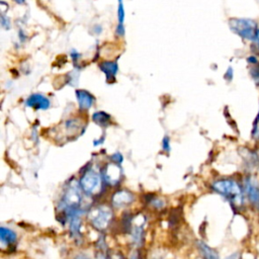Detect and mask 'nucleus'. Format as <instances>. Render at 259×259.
<instances>
[{"label": "nucleus", "instance_id": "dca6fc26", "mask_svg": "<svg viewBox=\"0 0 259 259\" xmlns=\"http://www.w3.org/2000/svg\"><path fill=\"white\" fill-rule=\"evenodd\" d=\"M93 121L99 126H108L111 122V117L105 111H96L92 115Z\"/></svg>", "mask_w": 259, "mask_h": 259}, {"label": "nucleus", "instance_id": "72a5a7b5", "mask_svg": "<svg viewBox=\"0 0 259 259\" xmlns=\"http://www.w3.org/2000/svg\"><path fill=\"white\" fill-rule=\"evenodd\" d=\"M196 259H203V258H202V257H201V258H196Z\"/></svg>", "mask_w": 259, "mask_h": 259}, {"label": "nucleus", "instance_id": "473e14b6", "mask_svg": "<svg viewBox=\"0 0 259 259\" xmlns=\"http://www.w3.org/2000/svg\"><path fill=\"white\" fill-rule=\"evenodd\" d=\"M150 259H161L160 257H157V256H152Z\"/></svg>", "mask_w": 259, "mask_h": 259}, {"label": "nucleus", "instance_id": "f257e3e1", "mask_svg": "<svg viewBox=\"0 0 259 259\" xmlns=\"http://www.w3.org/2000/svg\"><path fill=\"white\" fill-rule=\"evenodd\" d=\"M83 190L80 187V184L72 180L70 181L63 192V196L59 202L58 210L60 215H63L65 222L68 223L70 218L74 214L82 213V199H83Z\"/></svg>", "mask_w": 259, "mask_h": 259}, {"label": "nucleus", "instance_id": "a211bd4d", "mask_svg": "<svg viewBox=\"0 0 259 259\" xmlns=\"http://www.w3.org/2000/svg\"><path fill=\"white\" fill-rule=\"evenodd\" d=\"M252 67L250 68V75L255 82V84L259 85V63L255 65H251Z\"/></svg>", "mask_w": 259, "mask_h": 259}, {"label": "nucleus", "instance_id": "f3484780", "mask_svg": "<svg viewBox=\"0 0 259 259\" xmlns=\"http://www.w3.org/2000/svg\"><path fill=\"white\" fill-rule=\"evenodd\" d=\"M198 248L200 250V253L202 254L203 259H220L218 253L213 249H211L210 247L205 245L204 243L199 242L198 243Z\"/></svg>", "mask_w": 259, "mask_h": 259}, {"label": "nucleus", "instance_id": "b1692460", "mask_svg": "<svg viewBox=\"0 0 259 259\" xmlns=\"http://www.w3.org/2000/svg\"><path fill=\"white\" fill-rule=\"evenodd\" d=\"M112 160L113 162L119 164L120 162H122V156L119 153H115L114 155H112Z\"/></svg>", "mask_w": 259, "mask_h": 259}, {"label": "nucleus", "instance_id": "412c9836", "mask_svg": "<svg viewBox=\"0 0 259 259\" xmlns=\"http://www.w3.org/2000/svg\"><path fill=\"white\" fill-rule=\"evenodd\" d=\"M1 25L3 28L5 29H9L10 28V20L8 17H6V15L2 14L1 15Z\"/></svg>", "mask_w": 259, "mask_h": 259}, {"label": "nucleus", "instance_id": "ddd939ff", "mask_svg": "<svg viewBox=\"0 0 259 259\" xmlns=\"http://www.w3.org/2000/svg\"><path fill=\"white\" fill-rule=\"evenodd\" d=\"M81 215L82 213H77L74 214L70 220L68 221L69 223V231L71 234V237L74 238V240H81V235H80V226H81Z\"/></svg>", "mask_w": 259, "mask_h": 259}, {"label": "nucleus", "instance_id": "423d86ee", "mask_svg": "<svg viewBox=\"0 0 259 259\" xmlns=\"http://www.w3.org/2000/svg\"><path fill=\"white\" fill-rule=\"evenodd\" d=\"M146 218L142 213H137L128 218L126 222L127 232L131 236L132 243L137 247H141L144 243L145 236V226H146Z\"/></svg>", "mask_w": 259, "mask_h": 259}, {"label": "nucleus", "instance_id": "f704fd0d", "mask_svg": "<svg viewBox=\"0 0 259 259\" xmlns=\"http://www.w3.org/2000/svg\"><path fill=\"white\" fill-rule=\"evenodd\" d=\"M258 2H259V0H258Z\"/></svg>", "mask_w": 259, "mask_h": 259}, {"label": "nucleus", "instance_id": "f8f14e48", "mask_svg": "<svg viewBox=\"0 0 259 259\" xmlns=\"http://www.w3.org/2000/svg\"><path fill=\"white\" fill-rule=\"evenodd\" d=\"M99 69L105 75L107 82H114L116 73L118 71L117 63L114 61H103L99 63Z\"/></svg>", "mask_w": 259, "mask_h": 259}, {"label": "nucleus", "instance_id": "bb28decb", "mask_svg": "<svg viewBox=\"0 0 259 259\" xmlns=\"http://www.w3.org/2000/svg\"><path fill=\"white\" fill-rule=\"evenodd\" d=\"M107 253L108 252H102V251H98L96 254V259H108L107 258Z\"/></svg>", "mask_w": 259, "mask_h": 259}, {"label": "nucleus", "instance_id": "c9c22d12", "mask_svg": "<svg viewBox=\"0 0 259 259\" xmlns=\"http://www.w3.org/2000/svg\"><path fill=\"white\" fill-rule=\"evenodd\" d=\"M258 159H259V158H258Z\"/></svg>", "mask_w": 259, "mask_h": 259}, {"label": "nucleus", "instance_id": "2f4dec72", "mask_svg": "<svg viewBox=\"0 0 259 259\" xmlns=\"http://www.w3.org/2000/svg\"><path fill=\"white\" fill-rule=\"evenodd\" d=\"M14 2H16L17 4H23L25 2V0H13Z\"/></svg>", "mask_w": 259, "mask_h": 259}, {"label": "nucleus", "instance_id": "39448f33", "mask_svg": "<svg viewBox=\"0 0 259 259\" xmlns=\"http://www.w3.org/2000/svg\"><path fill=\"white\" fill-rule=\"evenodd\" d=\"M230 29L245 40H254L257 33V22L251 18H231Z\"/></svg>", "mask_w": 259, "mask_h": 259}, {"label": "nucleus", "instance_id": "cd10ccee", "mask_svg": "<svg viewBox=\"0 0 259 259\" xmlns=\"http://www.w3.org/2000/svg\"><path fill=\"white\" fill-rule=\"evenodd\" d=\"M253 42L255 45V50L259 52V29L257 30V33H256V36H255Z\"/></svg>", "mask_w": 259, "mask_h": 259}, {"label": "nucleus", "instance_id": "c85d7f7f", "mask_svg": "<svg viewBox=\"0 0 259 259\" xmlns=\"http://www.w3.org/2000/svg\"><path fill=\"white\" fill-rule=\"evenodd\" d=\"M247 62H248L250 65H255V64H257V63H258L257 58H256L255 56H250V57H248Z\"/></svg>", "mask_w": 259, "mask_h": 259}, {"label": "nucleus", "instance_id": "20e7f679", "mask_svg": "<svg viewBox=\"0 0 259 259\" xmlns=\"http://www.w3.org/2000/svg\"><path fill=\"white\" fill-rule=\"evenodd\" d=\"M103 178L94 167H87L79 180V184L84 194L88 196L98 195L103 188Z\"/></svg>", "mask_w": 259, "mask_h": 259}, {"label": "nucleus", "instance_id": "a878e982", "mask_svg": "<svg viewBox=\"0 0 259 259\" xmlns=\"http://www.w3.org/2000/svg\"><path fill=\"white\" fill-rule=\"evenodd\" d=\"M73 259H93L92 257H90L88 254H85V253H81V254H78L76 255Z\"/></svg>", "mask_w": 259, "mask_h": 259}, {"label": "nucleus", "instance_id": "6ab92c4d", "mask_svg": "<svg viewBox=\"0 0 259 259\" xmlns=\"http://www.w3.org/2000/svg\"><path fill=\"white\" fill-rule=\"evenodd\" d=\"M108 259H127L121 252L119 251H109L107 253Z\"/></svg>", "mask_w": 259, "mask_h": 259}, {"label": "nucleus", "instance_id": "5701e85b", "mask_svg": "<svg viewBox=\"0 0 259 259\" xmlns=\"http://www.w3.org/2000/svg\"><path fill=\"white\" fill-rule=\"evenodd\" d=\"M162 148L166 151L169 152L170 151V139L168 137H164L163 141H162Z\"/></svg>", "mask_w": 259, "mask_h": 259}, {"label": "nucleus", "instance_id": "393cba45", "mask_svg": "<svg viewBox=\"0 0 259 259\" xmlns=\"http://www.w3.org/2000/svg\"><path fill=\"white\" fill-rule=\"evenodd\" d=\"M225 78L227 80H229V81L232 80V78H233V69H232V67L228 68V70H227V72L225 74Z\"/></svg>", "mask_w": 259, "mask_h": 259}, {"label": "nucleus", "instance_id": "aec40b11", "mask_svg": "<svg viewBox=\"0 0 259 259\" xmlns=\"http://www.w3.org/2000/svg\"><path fill=\"white\" fill-rule=\"evenodd\" d=\"M252 135L254 139L259 140V112L258 115L254 121V125H253V131H252Z\"/></svg>", "mask_w": 259, "mask_h": 259}, {"label": "nucleus", "instance_id": "7ed1b4c3", "mask_svg": "<svg viewBox=\"0 0 259 259\" xmlns=\"http://www.w3.org/2000/svg\"><path fill=\"white\" fill-rule=\"evenodd\" d=\"M87 220L93 229L99 232L106 231L113 220V211L106 204H98L92 206L88 213Z\"/></svg>", "mask_w": 259, "mask_h": 259}, {"label": "nucleus", "instance_id": "c756f323", "mask_svg": "<svg viewBox=\"0 0 259 259\" xmlns=\"http://www.w3.org/2000/svg\"><path fill=\"white\" fill-rule=\"evenodd\" d=\"M18 37H19V39H20L21 42H23V41L26 40V35H25V33L23 32L22 29H19V31H18Z\"/></svg>", "mask_w": 259, "mask_h": 259}, {"label": "nucleus", "instance_id": "f03ea898", "mask_svg": "<svg viewBox=\"0 0 259 259\" xmlns=\"http://www.w3.org/2000/svg\"><path fill=\"white\" fill-rule=\"evenodd\" d=\"M211 188L223 195L233 205L240 207L243 204V191L237 181L233 179H220L211 184Z\"/></svg>", "mask_w": 259, "mask_h": 259}, {"label": "nucleus", "instance_id": "9d476101", "mask_svg": "<svg viewBox=\"0 0 259 259\" xmlns=\"http://www.w3.org/2000/svg\"><path fill=\"white\" fill-rule=\"evenodd\" d=\"M25 105L35 110H46L51 106L50 99L41 93H33L25 100Z\"/></svg>", "mask_w": 259, "mask_h": 259}, {"label": "nucleus", "instance_id": "0eeeda50", "mask_svg": "<svg viewBox=\"0 0 259 259\" xmlns=\"http://www.w3.org/2000/svg\"><path fill=\"white\" fill-rule=\"evenodd\" d=\"M103 181L109 186H116L119 184L122 177V170L119 167V164L115 162L108 163L104 166L101 172Z\"/></svg>", "mask_w": 259, "mask_h": 259}, {"label": "nucleus", "instance_id": "4468645a", "mask_svg": "<svg viewBox=\"0 0 259 259\" xmlns=\"http://www.w3.org/2000/svg\"><path fill=\"white\" fill-rule=\"evenodd\" d=\"M0 240H1L2 245L13 246L17 241V236L12 230H10L6 227H1L0 228Z\"/></svg>", "mask_w": 259, "mask_h": 259}, {"label": "nucleus", "instance_id": "1a4fd4ad", "mask_svg": "<svg viewBox=\"0 0 259 259\" xmlns=\"http://www.w3.org/2000/svg\"><path fill=\"white\" fill-rule=\"evenodd\" d=\"M246 193L252 204L259 209V182L253 176H248L244 182Z\"/></svg>", "mask_w": 259, "mask_h": 259}, {"label": "nucleus", "instance_id": "9b49d317", "mask_svg": "<svg viewBox=\"0 0 259 259\" xmlns=\"http://www.w3.org/2000/svg\"><path fill=\"white\" fill-rule=\"evenodd\" d=\"M75 94H76L79 108L81 110H88L89 108H91V106L95 101V98L89 91L85 89H77L75 91Z\"/></svg>", "mask_w": 259, "mask_h": 259}, {"label": "nucleus", "instance_id": "6e6552de", "mask_svg": "<svg viewBox=\"0 0 259 259\" xmlns=\"http://www.w3.org/2000/svg\"><path fill=\"white\" fill-rule=\"evenodd\" d=\"M135 200V195L133 192L126 189H120L115 191L111 195V204L115 208L126 207L131 205Z\"/></svg>", "mask_w": 259, "mask_h": 259}, {"label": "nucleus", "instance_id": "2eb2a0df", "mask_svg": "<svg viewBox=\"0 0 259 259\" xmlns=\"http://www.w3.org/2000/svg\"><path fill=\"white\" fill-rule=\"evenodd\" d=\"M118 1V8H117V19H118V24L115 29V34L117 36H122L124 34V8H123V3L122 0H117Z\"/></svg>", "mask_w": 259, "mask_h": 259}, {"label": "nucleus", "instance_id": "7c9ffc66", "mask_svg": "<svg viewBox=\"0 0 259 259\" xmlns=\"http://www.w3.org/2000/svg\"><path fill=\"white\" fill-rule=\"evenodd\" d=\"M101 30H102V28H101L100 25H95V26H94V32H95V33H100Z\"/></svg>", "mask_w": 259, "mask_h": 259}, {"label": "nucleus", "instance_id": "4be33fe9", "mask_svg": "<svg viewBox=\"0 0 259 259\" xmlns=\"http://www.w3.org/2000/svg\"><path fill=\"white\" fill-rule=\"evenodd\" d=\"M70 56H71V58H72V61H73V63L76 65L77 64V62L80 60V58H81V55L79 54V52H77L76 50H72L71 51V54H70Z\"/></svg>", "mask_w": 259, "mask_h": 259}]
</instances>
